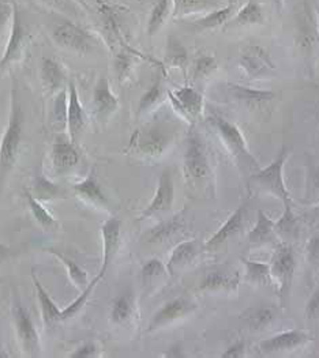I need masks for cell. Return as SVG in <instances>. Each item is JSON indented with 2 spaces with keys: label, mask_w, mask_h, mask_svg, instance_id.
Segmentation results:
<instances>
[{
  "label": "cell",
  "mask_w": 319,
  "mask_h": 358,
  "mask_svg": "<svg viewBox=\"0 0 319 358\" xmlns=\"http://www.w3.org/2000/svg\"><path fill=\"white\" fill-rule=\"evenodd\" d=\"M11 112L10 119L7 123V127L4 129V134L1 136L0 142V185L4 182L6 178L13 171L22 145L24 138V124H25V116L24 110L18 99L17 85L14 82L11 89Z\"/></svg>",
  "instance_id": "6da1fadb"
},
{
  "label": "cell",
  "mask_w": 319,
  "mask_h": 358,
  "mask_svg": "<svg viewBox=\"0 0 319 358\" xmlns=\"http://www.w3.org/2000/svg\"><path fill=\"white\" fill-rule=\"evenodd\" d=\"M51 37L55 44L60 48L76 52L78 55H86L97 45V40L93 33H90L83 26L67 20L55 25L51 31Z\"/></svg>",
  "instance_id": "7a4b0ae2"
},
{
  "label": "cell",
  "mask_w": 319,
  "mask_h": 358,
  "mask_svg": "<svg viewBox=\"0 0 319 358\" xmlns=\"http://www.w3.org/2000/svg\"><path fill=\"white\" fill-rule=\"evenodd\" d=\"M173 141V131L166 126L155 124L134 132L130 148L148 158H159Z\"/></svg>",
  "instance_id": "3957f363"
},
{
  "label": "cell",
  "mask_w": 319,
  "mask_h": 358,
  "mask_svg": "<svg viewBox=\"0 0 319 358\" xmlns=\"http://www.w3.org/2000/svg\"><path fill=\"white\" fill-rule=\"evenodd\" d=\"M287 158L288 152L285 148H283L277 158L270 165H267L265 169H261L258 173H255L251 178V181L258 185V188L280 198L284 206H291V195L283 178V168Z\"/></svg>",
  "instance_id": "277c9868"
},
{
  "label": "cell",
  "mask_w": 319,
  "mask_h": 358,
  "mask_svg": "<svg viewBox=\"0 0 319 358\" xmlns=\"http://www.w3.org/2000/svg\"><path fill=\"white\" fill-rule=\"evenodd\" d=\"M13 8L14 11L11 20V33L4 47V52L0 57V70L10 67L14 62H18L21 59L27 51V44L30 40V33L25 24L22 22L21 11L17 1H14Z\"/></svg>",
  "instance_id": "5b68a950"
},
{
  "label": "cell",
  "mask_w": 319,
  "mask_h": 358,
  "mask_svg": "<svg viewBox=\"0 0 319 358\" xmlns=\"http://www.w3.org/2000/svg\"><path fill=\"white\" fill-rule=\"evenodd\" d=\"M123 10H125L123 7L111 4L108 0H97V13L100 17L101 33L106 37V43L112 50H115V47H119V48L129 47L125 38L123 22H122Z\"/></svg>",
  "instance_id": "8992f818"
},
{
  "label": "cell",
  "mask_w": 319,
  "mask_h": 358,
  "mask_svg": "<svg viewBox=\"0 0 319 358\" xmlns=\"http://www.w3.org/2000/svg\"><path fill=\"white\" fill-rule=\"evenodd\" d=\"M211 122H212L214 128L217 129L221 139L224 141L228 150L235 155L236 159L243 162V165L258 168L260 164L255 161V158L248 152L246 141H244L239 128L236 127L234 123L228 122L227 119L221 117V116H213Z\"/></svg>",
  "instance_id": "52a82bcc"
},
{
  "label": "cell",
  "mask_w": 319,
  "mask_h": 358,
  "mask_svg": "<svg viewBox=\"0 0 319 358\" xmlns=\"http://www.w3.org/2000/svg\"><path fill=\"white\" fill-rule=\"evenodd\" d=\"M13 316L17 335L24 352L30 357H37L40 355V336L29 310L17 303L13 309Z\"/></svg>",
  "instance_id": "ba28073f"
},
{
  "label": "cell",
  "mask_w": 319,
  "mask_h": 358,
  "mask_svg": "<svg viewBox=\"0 0 319 358\" xmlns=\"http://www.w3.org/2000/svg\"><path fill=\"white\" fill-rule=\"evenodd\" d=\"M295 267H296V263H295L292 248L288 245L280 247L273 257L270 273L280 283V294L283 299L287 297L290 292Z\"/></svg>",
  "instance_id": "9c48e42d"
},
{
  "label": "cell",
  "mask_w": 319,
  "mask_h": 358,
  "mask_svg": "<svg viewBox=\"0 0 319 358\" xmlns=\"http://www.w3.org/2000/svg\"><path fill=\"white\" fill-rule=\"evenodd\" d=\"M169 100L176 110H179L187 120L195 122L201 117L204 110V97L191 86H183L175 92L168 93Z\"/></svg>",
  "instance_id": "30bf717a"
},
{
  "label": "cell",
  "mask_w": 319,
  "mask_h": 358,
  "mask_svg": "<svg viewBox=\"0 0 319 358\" xmlns=\"http://www.w3.org/2000/svg\"><path fill=\"white\" fill-rule=\"evenodd\" d=\"M296 34L299 45L306 50L318 41L317 17L309 1H303L296 13Z\"/></svg>",
  "instance_id": "8fae6325"
},
{
  "label": "cell",
  "mask_w": 319,
  "mask_h": 358,
  "mask_svg": "<svg viewBox=\"0 0 319 358\" xmlns=\"http://www.w3.org/2000/svg\"><path fill=\"white\" fill-rule=\"evenodd\" d=\"M185 166L187 175L192 179H202L209 173V162L205 146L197 134H191L187 141Z\"/></svg>",
  "instance_id": "7c38bea8"
},
{
  "label": "cell",
  "mask_w": 319,
  "mask_h": 358,
  "mask_svg": "<svg viewBox=\"0 0 319 358\" xmlns=\"http://www.w3.org/2000/svg\"><path fill=\"white\" fill-rule=\"evenodd\" d=\"M52 166L56 173H67L80 162V152L70 138H56L52 146Z\"/></svg>",
  "instance_id": "4fadbf2b"
},
{
  "label": "cell",
  "mask_w": 319,
  "mask_h": 358,
  "mask_svg": "<svg viewBox=\"0 0 319 358\" xmlns=\"http://www.w3.org/2000/svg\"><path fill=\"white\" fill-rule=\"evenodd\" d=\"M240 64L247 76L258 78L276 70L269 53L260 45H248L240 56Z\"/></svg>",
  "instance_id": "5bb4252c"
},
{
  "label": "cell",
  "mask_w": 319,
  "mask_h": 358,
  "mask_svg": "<svg viewBox=\"0 0 319 358\" xmlns=\"http://www.w3.org/2000/svg\"><path fill=\"white\" fill-rule=\"evenodd\" d=\"M173 195H175V189H173L172 175L169 171H164L160 176L156 195L150 202V205L143 210L141 218L143 220V218L155 217L165 211H169L173 203Z\"/></svg>",
  "instance_id": "9a60e30c"
},
{
  "label": "cell",
  "mask_w": 319,
  "mask_h": 358,
  "mask_svg": "<svg viewBox=\"0 0 319 358\" xmlns=\"http://www.w3.org/2000/svg\"><path fill=\"white\" fill-rule=\"evenodd\" d=\"M87 124V117L80 100V93L74 82H69V112H67V129L70 139L77 143L82 131Z\"/></svg>",
  "instance_id": "2e32d148"
},
{
  "label": "cell",
  "mask_w": 319,
  "mask_h": 358,
  "mask_svg": "<svg viewBox=\"0 0 319 358\" xmlns=\"http://www.w3.org/2000/svg\"><path fill=\"white\" fill-rule=\"evenodd\" d=\"M120 231L122 221L119 218H109L101 227L103 236V266L99 273V277L103 280L108 267L111 266L113 257L116 255L120 244Z\"/></svg>",
  "instance_id": "e0dca14e"
},
{
  "label": "cell",
  "mask_w": 319,
  "mask_h": 358,
  "mask_svg": "<svg viewBox=\"0 0 319 358\" xmlns=\"http://www.w3.org/2000/svg\"><path fill=\"white\" fill-rule=\"evenodd\" d=\"M119 108V101L112 93L109 82L106 77L99 78L93 92V110L97 119H109Z\"/></svg>",
  "instance_id": "ac0fdd59"
},
{
  "label": "cell",
  "mask_w": 319,
  "mask_h": 358,
  "mask_svg": "<svg viewBox=\"0 0 319 358\" xmlns=\"http://www.w3.org/2000/svg\"><path fill=\"white\" fill-rule=\"evenodd\" d=\"M195 309V304H192L190 300L179 297L169 303H166L164 307L160 309L159 312L153 316L148 331H155L160 327L188 315Z\"/></svg>",
  "instance_id": "d6986e66"
},
{
  "label": "cell",
  "mask_w": 319,
  "mask_h": 358,
  "mask_svg": "<svg viewBox=\"0 0 319 358\" xmlns=\"http://www.w3.org/2000/svg\"><path fill=\"white\" fill-rule=\"evenodd\" d=\"M244 213L246 206H240L239 208L228 218V221L214 233L212 238H209L205 244V250H215L221 244H224L231 237L236 236L243 229V221H244Z\"/></svg>",
  "instance_id": "ffe728a7"
},
{
  "label": "cell",
  "mask_w": 319,
  "mask_h": 358,
  "mask_svg": "<svg viewBox=\"0 0 319 358\" xmlns=\"http://www.w3.org/2000/svg\"><path fill=\"white\" fill-rule=\"evenodd\" d=\"M309 341V336L302 331H287L269 338L260 343V350L264 353H274L283 350H291Z\"/></svg>",
  "instance_id": "44dd1931"
},
{
  "label": "cell",
  "mask_w": 319,
  "mask_h": 358,
  "mask_svg": "<svg viewBox=\"0 0 319 358\" xmlns=\"http://www.w3.org/2000/svg\"><path fill=\"white\" fill-rule=\"evenodd\" d=\"M40 78L43 85L50 92H59L64 89V83L67 76L62 67V64L52 57H44L40 66Z\"/></svg>",
  "instance_id": "7402d4cb"
},
{
  "label": "cell",
  "mask_w": 319,
  "mask_h": 358,
  "mask_svg": "<svg viewBox=\"0 0 319 358\" xmlns=\"http://www.w3.org/2000/svg\"><path fill=\"white\" fill-rule=\"evenodd\" d=\"M31 280L34 283V289H36V294H37V299H38V303H40L44 323L48 327H51V326H55L56 323L62 322V309L55 304V301L51 299V296L48 294V292L45 290V287L40 283L34 274L31 275Z\"/></svg>",
  "instance_id": "603a6c76"
},
{
  "label": "cell",
  "mask_w": 319,
  "mask_h": 358,
  "mask_svg": "<svg viewBox=\"0 0 319 358\" xmlns=\"http://www.w3.org/2000/svg\"><path fill=\"white\" fill-rule=\"evenodd\" d=\"M73 187H74L76 194L83 201L93 203V205H106V196L103 192L101 185L94 178V172L89 173V176L86 179L74 184Z\"/></svg>",
  "instance_id": "cb8c5ba5"
},
{
  "label": "cell",
  "mask_w": 319,
  "mask_h": 358,
  "mask_svg": "<svg viewBox=\"0 0 319 358\" xmlns=\"http://www.w3.org/2000/svg\"><path fill=\"white\" fill-rule=\"evenodd\" d=\"M238 283H239V275L236 273L231 274L221 270H214L204 277L199 289L206 292L232 290L238 287Z\"/></svg>",
  "instance_id": "d4e9b609"
},
{
  "label": "cell",
  "mask_w": 319,
  "mask_h": 358,
  "mask_svg": "<svg viewBox=\"0 0 319 358\" xmlns=\"http://www.w3.org/2000/svg\"><path fill=\"white\" fill-rule=\"evenodd\" d=\"M199 254V247L195 241H183L180 243L173 251L168 260L166 270L169 274H175L176 270L182 268L183 266L188 264L195 259V256Z\"/></svg>",
  "instance_id": "484cf974"
},
{
  "label": "cell",
  "mask_w": 319,
  "mask_h": 358,
  "mask_svg": "<svg viewBox=\"0 0 319 358\" xmlns=\"http://www.w3.org/2000/svg\"><path fill=\"white\" fill-rule=\"evenodd\" d=\"M173 18H185L188 15L209 13L212 10L218 8L215 0H172Z\"/></svg>",
  "instance_id": "4316f807"
},
{
  "label": "cell",
  "mask_w": 319,
  "mask_h": 358,
  "mask_svg": "<svg viewBox=\"0 0 319 358\" xmlns=\"http://www.w3.org/2000/svg\"><path fill=\"white\" fill-rule=\"evenodd\" d=\"M173 10V3L172 0H157L156 4L153 6L150 15L148 18V25H146V33L148 36H155L162 29V26L166 24L168 18L172 15Z\"/></svg>",
  "instance_id": "83f0119b"
},
{
  "label": "cell",
  "mask_w": 319,
  "mask_h": 358,
  "mask_svg": "<svg viewBox=\"0 0 319 358\" xmlns=\"http://www.w3.org/2000/svg\"><path fill=\"white\" fill-rule=\"evenodd\" d=\"M235 6L229 4L227 7H218L215 10H212L209 13H206L202 18H199L198 21L194 22V27L197 30H213L217 29L220 26L224 25L228 22V20L231 18L232 13H234Z\"/></svg>",
  "instance_id": "f1b7e54d"
},
{
  "label": "cell",
  "mask_w": 319,
  "mask_h": 358,
  "mask_svg": "<svg viewBox=\"0 0 319 358\" xmlns=\"http://www.w3.org/2000/svg\"><path fill=\"white\" fill-rule=\"evenodd\" d=\"M265 22V14L262 6L255 0H248L234 17L236 25H261Z\"/></svg>",
  "instance_id": "f546056e"
},
{
  "label": "cell",
  "mask_w": 319,
  "mask_h": 358,
  "mask_svg": "<svg viewBox=\"0 0 319 358\" xmlns=\"http://www.w3.org/2000/svg\"><path fill=\"white\" fill-rule=\"evenodd\" d=\"M276 319V310L274 308L269 306H261V307L250 308L244 313V320L248 324L251 330H264L271 322Z\"/></svg>",
  "instance_id": "4dcf8cb0"
},
{
  "label": "cell",
  "mask_w": 319,
  "mask_h": 358,
  "mask_svg": "<svg viewBox=\"0 0 319 358\" xmlns=\"http://www.w3.org/2000/svg\"><path fill=\"white\" fill-rule=\"evenodd\" d=\"M165 63L171 67L182 70H185L188 64V53L185 45L173 36H169L166 41Z\"/></svg>",
  "instance_id": "1f68e13d"
},
{
  "label": "cell",
  "mask_w": 319,
  "mask_h": 358,
  "mask_svg": "<svg viewBox=\"0 0 319 358\" xmlns=\"http://www.w3.org/2000/svg\"><path fill=\"white\" fill-rule=\"evenodd\" d=\"M257 225L253 231L248 233L250 244H262L269 243L274 238V225L276 222L271 221L262 210L258 211Z\"/></svg>",
  "instance_id": "d6a6232c"
},
{
  "label": "cell",
  "mask_w": 319,
  "mask_h": 358,
  "mask_svg": "<svg viewBox=\"0 0 319 358\" xmlns=\"http://www.w3.org/2000/svg\"><path fill=\"white\" fill-rule=\"evenodd\" d=\"M67 112H69V89L57 92L53 100L51 126L57 131L67 128Z\"/></svg>",
  "instance_id": "836d02e7"
},
{
  "label": "cell",
  "mask_w": 319,
  "mask_h": 358,
  "mask_svg": "<svg viewBox=\"0 0 319 358\" xmlns=\"http://www.w3.org/2000/svg\"><path fill=\"white\" fill-rule=\"evenodd\" d=\"M229 89H231V93L238 100L250 105H260L274 99V93L269 90H257V89H251L240 85H231Z\"/></svg>",
  "instance_id": "e575fe53"
},
{
  "label": "cell",
  "mask_w": 319,
  "mask_h": 358,
  "mask_svg": "<svg viewBox=\"0 0 319 358\" xmlns=\"http://www.w3.org/2000/svg\"><path fill=\"white\" fill-rule=\"evenodd\" d=\"M134 310L133 296L130 293H123L118 296L111 307V319L116 324H123L126 323Z\"/></svg>",
  "instance_id": "d590c367"
},
{
  "label": "cell",
  "mask_w": 319,
  "mask_h": 358,
  "mask_svg": "<svg viewBox=\"0 0 319 358\" xmlns=\"http://www.w3.org/2000/svg\"><path fill=\"white\" fill-rule=\"evenodd\" d=\"M182 227H183V220L180 215H176L173 218H169V220L161 222L153 229H150V231L148 233V240L150 243H162V241L171 238L175 233L180 231Z\"/></svg>",
  "instance_id": "8d00e7d4"
},
{
  "label": "cell",
  "mask_w": 319,
  "mask_h": 358,
  "mask_svg": "<svg viewBox=\"0 0 319 358\" xmlns=\"http://www.w3.org/2000/svg\"><path fill=\"white\" fill-rule=\"evenodd\" d=\"M25 196H27V206H29L34 220L37 221V224L48 231L56 228V225H57L56 220L45 210V207L40 203V201L34 195H31V192H29V191H25Z\"/></svg>",
  "instance_id": "74e56055"
},
{
  "label": "cell",
  "mask_w": 319,
  "mask_h": 358,
  "mask_svg": "<svg viewBox=\"0 0 319 358\" xmlns=\"http://www.w3.org/2000/svg\"><path fill=\"white\" fill-rule=\"evenodd\" d=\"M33 192H34V196L37 199H43V201L60 199L66 195L64 189H62L57 184H53L52 181H50V180L43 178V176L36 178Z\"/></svg>",
  "instance_id": "f35d334b"
},
{
  "label": "cell",
  "mask_w": 319,
  "mask_h": 358,
  "mask_svg": "<svg viewBox=\"0 0 319 358\" xmlns=\"http://www.w3.org/2000/svg\"><path fill=\"white\" fill-rule=\"evenodd\" d=\"M48 252H51L52 255L56 256V257L67 267L69 277H70V280L73 281L74 285H77L82 290L89 285V283H87V273H86L80 266H78L74 260L69 259L67 256L59 254V252L55 251V250H48Z\"/></svg>",
  "instance_id": "ab89813d"
},
{
  "label": "cell",
  "mask_w": 319,
  "mask_h": 358,
  "mask_svg": "<svg viewBox=\"0 0 319 358\" xmlns=\"http://www.w3.org/2000/svg\"><path fill=\"white\" fill-rule=\"evenodd\" d=\"M162 89L164 87H162V83H161V76H157V79L155 80V83L141 97L136 113L143 115V113L149 112L153 106H156L160 103L161 97H162Z\"/></svg>",
  "instance_id": "60d3db41"
},
{
  "label": "cell",
  "mask_w": 319,
  "mask_h": 358,
  "mask_svg": "<svg viewBox=\"0 0 319 358\" xmlns=\"http://www.w3.org/2000/svg\"><path fill=\"white\" fill-rule=\"evenodd\" d=\"M138 55V52L134 51L133 48L126 47L120 48V51L115 56V71L116 76L120 80H125L130 76L134 64V56Z\"/></svg>",
  "instance_id": "b9f144b4"
},
{
  "label": "cell",
  "mask_w": 319,
  "mask_h": 358,
  "mask_svg": "<svg viewBox=\"0 0 319 358\" xmlns=\"http://www.w3.org/2000/svg\"><path fill=\"white\" fill-rule=\"evenodd\" d=\"M241 262L246 264L247 271V280L257 285H266L271 275L270 266L261 262H253L247 259H241Z\"/></svg>",
  "instance_id": "7bdbcfd3"
},
{
  "label": "cell",
  "mask_w": 319,
  "mask_h": 358,
  "mask_svg": "<svg viewBox=\"0 0 319 358\" xmlns=\"http://www.w3.org/2000/svg\"><path fill=\"white\" fill-rule=\"evenodd\" d=\"M101 281V278L97 275L93 281L90 282L83 290H82V293H80V297H77L69 307L64 308L63 310H62V322L63 320H66V319H70V317H73L74 315H77L78 312H80L82 307L85 306V303L87 301V299H89V296L92 294V292H93V289H94V286L99 283V282Z\"/></svg>",
  "instance_id": "ee69618b"
},
{
  "label": "cell",
  "mask_w": 319,
  "mask_h": 358,
  "mask_svg": "<svg viewBox=\"0 0 319 358\" xmlns=\"http://www.w3.org/2000/svg\"><path fill=\"white\" fill-rule=\"evenodd\" d=\"M217 67L215 57L212 55H201L194 64V78L202 79L211 76Z\"/></svg>",
  "instance_id": "f6af8a7d"
},
{
  "label": "cell",
  "mask_w": 319,
  "mask_h": 358,
  "mask_svg": "<svg viewBox=\"0 0 319 358\" xmlns=\"http://www.w3.org/2000/svg\"><path fill=\"white\" fill-rule=\"evenodd\" d=\"M297 227V220L293 214L292 206H284V214L283 217L276 222L274 229L278 233H285L290 234L296 231Z\"/></svg>",
  "instance_id": "bcb514c9"
},
{
  "label": "cell",
  "mask_w": 319,
  "mask_h": 358,
  "mask_svg": "<svg viewBox=\"0 0 319 358\" xmlns=\"http://www.w3.org/2000/svg\"><path fill=\"white\" fill-rule=\"evenodd\" d=\"M165 273H166V267L160 262L159 259H150V260H148V262L143 264L142 271H141L142 280L145 282L149 281V280H152V278H155V277H160V275H162V274H165Z\"/></svg>",
  "instance_id": "7dc6e473"
},
{
  "label": "cell",
  "mask_w": 319,
  "mask_h": 358,
  "mask_svg": "<svg viewBox=\"0 0 319 358\" xmlns=\"http://www.w3.org/2000/svg\"><path fill=\"white\" fill-rule=\"evenodd\" d=\"M13 0H0V31L13 20Z\"/></svg>",
  "instance_id": "c3c4849f"
},
{
  "label": "cell",
  "mask_w": 319,
  "mask_h": 358,
  "mask_svg": "<svg viewBox=\"0 0 319 358\" xmlns=\"http://www.w3.org/2000/svg\"><path fill=\"white\" fill-rule=\"evenodd\" d=\"M96 353H97V346L93 342H86L80 345V348L71 355V358L94 357Z\"/></svg>",
  "instance_id": "681fc988"
},
{
  "label": "cell",
  "mask_w": 319,
  "mask_h": 358,
  "mask_svg": "<svg viewBox=\"0 0 319 358\" xmlns=\"http://www.w3.org/2000/svg\"><path fill=\"white\" fill-rule=\"evenodd\" d=\"M306 315L309 319L319 317V289H317L306 306Z\"/></svg>",
  "instance_id": "f907efd6"
},
{
  "label": "cell",
  "mask_w": 319,
  "mask_h": 358,
  "mask_svg": "<svg viewBox=\"0 0 319 358\" xmlns=\"http://www.w3.org/2000/svg\"><path fill=\"white\" fill-rule=\"evenodd\" d=\"M244 349H246V345H244V342H236L235 345H232V346H229L225 352H224V355H222V357L224 358H239L243 357L244 356Z\"/></svg>",
  "instance_id": "816d5d0a"
},
{
  "label": "cell",
  "mask_w": 319,
  "mask_h": 358,
  "mask_svg": "<svg viewBox=\"0 0 319 358\" xmlns=\"http://www.w3.org/2000/svg\"><path fill=\"white\" fill-rule=\"evenodd\" d=\"M307 251H309V259L311 262H318L319 260V236L318 237H314L311 238L309 247H307Z\"/></svg>",
  "instance_id": "f5cc1de1"
},
{
  "label": "cell",
  "mask_w": 319,
  "mask_h": 358,
  "mask_svg": "<svg viewBox=\"0 0 319 358\" xmlns=\"http://www.w3.org/2000/svg\"><path fill=\"white\" fill-rule=\"evenodd\" d=\"M44 1L47 6L52 7V8H70L71 4H77L76 0H41ZM78 6V4H77ZM80 7V6H78Z\"/></svg>",
  "instance_id": "db71d44e"
},
{
  "label": "cell",
  "mask_w": 319,
  "mask_h": 358,
  "mask_svg": "<svg viewBox=\"0 0 319 358\" xmlns=\"http://www.w3.org/2000/svg\"><path fill=\"white\" fill-rule=\"evenodd\" d=\"M165 356L166 357H183L185 355L180 353V348L179 346H173L172 349H169V352Z\"/></svg>",
  "instance_id": "11a10c76"
},
{
  "label": "cell",
  "mask_w": 319,
  "mask_h": 358,
  "mask_svg": "<svg viewBox=\"0 0 319 358\" xmlns=\"http://www.w3.org/2000/svg\"><path fill=\"white\" fill-rule=\"evenodd\" d=\"M10 255V248L6 247L3 243H0V262Z\"/></svg>",
  "instance_id": "9f6ffc18"
},
{
  "label": "cell",
  "mask_w": 319,
  "mask_h": 358,
  "mask_svg": "<svg viewBox=\"0 0 319 358\" xmlns=\"http://www.w3.org/2000/svg\"><path fill=\"white\" fill-rule=\"evenodd\" d=\"M313 181H314V187L319 188V168H314L313 169Z\"/></svg>",
  "instance_id": "6f0895ef"
},
{
  "label": "cell",
  "mask_w": 319,
  "mask_h": 358,
  "mask_svg": "<svg viewBox=\"0 0 319 358\" xmlns=\"http://www.w3.org/2000/svg\"><path fill=\"white\" fill-rule=\"evenodd\" d=\"M76 1H77V4L80 6V8H83V10H87V11L90 10V6H89V4H87L85 0H76Z\"/></svg>",
  "instance_id": "680465c9"
},
{
  "label": "cell",
  "mask_w": 319,
  "mask_h": 358,
  "mask_svg": "<svg viewBox=\"0 0 319 358\" xmlns=\"http://www.w3.org/2000/svg\"><path fill=\"white\" fill-rule=\"evenodd\" d=\"M273 4L276 6V8H277L278 11H281V10H283V6H284V0H273Z\"/></svg>",
  "instance_id": "91938a15"
}]
</instances>
